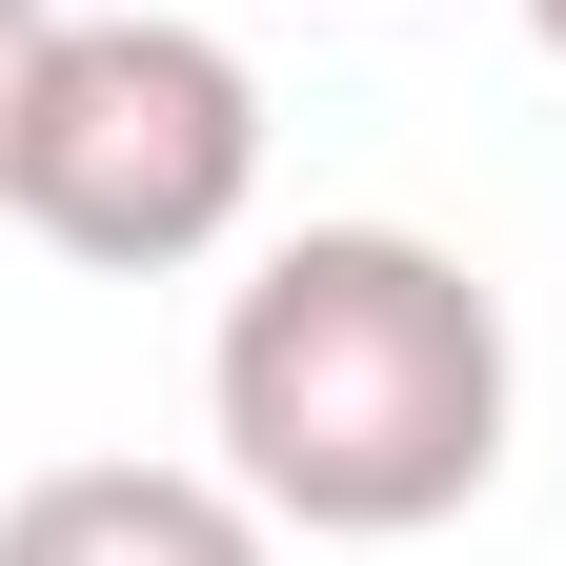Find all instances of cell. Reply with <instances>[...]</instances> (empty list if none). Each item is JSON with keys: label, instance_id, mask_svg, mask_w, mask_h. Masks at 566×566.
Returning a JSON list of instances; mask_svg holds the SVG:
<instances>
[{"label": "cell", "instance_id": "cell-1", "mask_svg": "<svg viewBox=\"0 0 566 566\" xmlns=\"http://www.w3.org/2000/svg\"><path fill=\"white\" fill-rule=\"evenodd\" d=\"M202 405H223V485L263 526L405 546V526L485 506V465H506V304L424 223H304L223 304Z\"/></svg>", "mask_w": 566, "mask_h": 566}, {"label": "cell", "instance_id": "cell-2", "mask_svg": "<svg viewBox=\"0 0 566 566\" xmlns=\"http://www.w3.org/2000/svg\"><path fill=\"white\" fill-rule=\"evenodd\" d=\"M243 202H263V82H243V41H202V21H61L41 102H21L0 223H41L102 283H182V263L243 243Z\"/></svg>", "mask_w": 566, "mask_h": 566}, {"label": "cell", "instance_id": "cell-3", "mask_svg": "<svg viewBox=\"0 0 566 566\" xmlns=\"http://www.w3.org/2000/svg\"><path fill=\"white\" fill-rule=\"evenodd\" d=\"M0 566H283L243 485L202 465H41L0 506Z\"/></svg>", "mask_w": 566, "mask_h": 566}, {"label": "cell", "instance_id": "cell-4", "mask_svg": "<svg viewBox=\"0 0 566 566\" xmlns=\"http://www.w3.org/2000/svg\"><path fill=\"white\" fill-rule=\"evenodd\" d=\"M41 61H61V0H0V182H21V102H41Z\"/></svg>", "mask_w": 566, "mask_h": 566}, {"label": "cell", "instance_id": "cell-5", "mask_svg": "<svg viewBox=\"0 0 566 566\" xmlns=\"http://www.w3.org/2000/svg\"><path fill=\"white\" fill-rule=\"evenodd\" d=\"M526 41H546V61H566V0H526Z\"/></svg>", "mask_w": 566, "mask_h": 566}]
</instances>
